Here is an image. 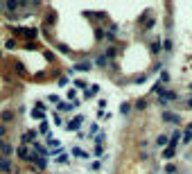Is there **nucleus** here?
I'll use <instances>...</instances> for the list:
<instances>
[{
  "mask_svg": "<svg viewBox=\"0 0 192 174\" xmlns=\"http://www.w3.org/2000/svg\"><path fill=\"white\" fill-rule=\"evenodd\" d=\"M129 111H131V104H129V102H124V104L120 106V113H129Z\"/></svg>",
  "mask_w": 192,
  "mask_h": 174,
  "instance_id": "f03ea898",
  "label": "nucleus"
},
{
  "mask_svg": "<svg viewBox=\"0 0 192 174\" xmlns=\"http://www.w3.org/2000/svg\"><path fill=\"white\" fill-rule=\"evenodd\" d=\"M136 109H138V111H145V109H147V100H138V102H136Z\"/></svg>",
  "mask_w": 192,
  "mask_h": 174,
  "instance_id": "f257e3e1",
  "label": "nucleus"
}]
</instances>
